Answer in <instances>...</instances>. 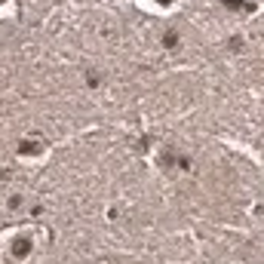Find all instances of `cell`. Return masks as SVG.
Instances as JSON below:
<instances>
[{
    "label": "cell",
    "instance_id": "cell-1",
    "mask_svg": "<svg viewBox=\"0 0 264 264\" xmlns=\"http://www.w3.org/2000/svg\"><path fill=\"white\" fill-rule=\"evenodd\" d=\"M0 4H4V0H0Z\"/></svg>",
    "mask_w": 264,
    "mask_h": 264
}]
</instances>
